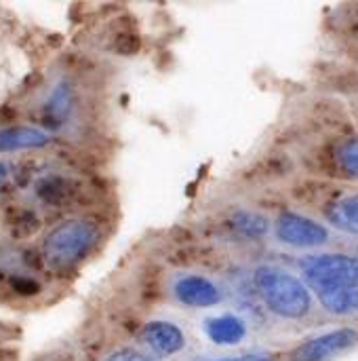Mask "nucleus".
Wrapping results in <instances>:
<instances>
[{"label": "nucleus", "mask_w": 358, "mask_h": 361, "mask_svg": "<svg viewBox=\"0 0 358 361\" xmlns=\"http://www.w3.org/2000/svg\"><path fill=\"white\" fill-rule=\"evenodd\" d=\"M255 286L266 307L283 319H302L312 309V292L287 271L262 267L255 273Z\"/></svg>", "instance_id": "obj_1"}, {"label": "nucleus", "mask_w": 358, "mask_h": 361, "mask_svg": "<svg viewBox=\"0 0 358 361\" xmlns=\"http://www.w3.org/2000/svg\"><path fill=\"white\" fill-rule=\"evenodd\" d=\"M99 241V228L84 218H72L57 224L42 243L46 262L53 269H72L82 262Z\"/></svg>", "instance_id": "obj_2"}, {"label": "nucleus", "mask_w": 358, "mask_h": 361, "mask_svg": "<svg viewBox=\"0 0 358 361\" xmlns=\"http://www.w3.org/2000/svg\"><path fill=\"white\" fill-rule=\"evenodd\" d=\"M304 279L310 292L321 288H352L358 286V258L342 254L312 256L302 262Z\"/></svg>", "instance_id": "obj_3"}, {"label": "nucleus", "mask_w": 358, "mask_h": 361, "mask_svg": "<svg viewBox=\"0 0 358 361\" xmlns=\"http://www.w3.org/2000/svg\"><path fill=\"white\" fill-rule=\"evenodd\" d=\"M274 233L281 243L293 245V247H321L329 241L327 226L295 212L281 214L276 218Z\"/></svg>", "instance_id": "obj_4"}, {"label": "nucleus", "mask_w": 358, "mask_h": 361, "mask_svg": "<svg viewBox=\"0 0 358 361\" xmlns=\"http://www.w3.org/2000/svg\"><path fill=\"white\" fill-rule=\"evenodd\" d=\"M358 332L352 328H340L329 334L317 336L304 345H300L293 351V361H327L344 351H348L352 345H357Z\"/></svg>", "instance_id": "obj_5"}, {"label": "nucleus", "mask_w": 358, "mask_h": 361, "mask_svg": "<svg viewBox=\"0 0 358 361\" xmlns=\"http://www.w3.org/2000/svg\"><path fill=\"white\" fill-rule=\"evenodd\" d=\"M141 341L148 345V349L160 357H171L179 353L186 345L184 332L169 322H150L141 330Z\"/></svg>", "instance_id": "obj_6"}, {"label": "nucleus", "mask_w": 358, "mask_h": 361, "mask_svg": "<svg viewBox=\"0 0 358 361\" xmlns=\"http://www.w3.org/2000/svg\"><path fill=\"white\" fill-rule=\"evenodd\" d=\"M175 298L192 309H209L219 302L222 294L213 281L198 275H188L175 283Z\"/></svg>", "instance_id": "obj_7"}, {"label": "nucleus", "mask_w": 358, "mask_h": 361, "mask_svg": "<svg viewBox=\"0 0 358 361\" xmlns=\"http://www.w3.org/2000/svg\"><path fill=\"white\" fill-rule=\"evenodd\" d=\"M205 334L215 345L234 347L247 336V326L236 315H222V317H211L205 322Z\"/></svg>", "instance_id": "obj_8"}, {"label": "nucleus", "mask_w": 358, "mask_h": 361, "mask_svg": "<svg viewBox=\"0 0 358 361\" xmlns=\"http://www.w3.org/2000/svg\"><path fill=\"white\" fill-rule=\"evenodd\" d=\"M51 142V135L36 127H4L0 129V152H15L27 148H42Z\"/></svg>", "instance_id": "obj_9"}, {"label": "nucleus", "mask_w": 358, "mask_h": 361, "mask_svg": "<svg viewBox=\"0 0 358 361\" xmlns=\"http://www.w3.org/2000/svg\"><path fill=\"white\" fill-rule=\"evenodd\" d=\"M312 294L333 315L358 313V286H352V288H321V290H314Z\"/></svg>", "instance_id": "obj_10"}, {"label": "nucleus", "mask_w": 358, "mask_h": 361, "mask_svg": "<svg viewBox=\"0 0 358 361\" xmlns=\"http://www.w3.org/2000/svg\"><path fill=\"white\" fill-rule=\"evenodd\" d=\"M230 222H232L236 233H241L249 239H260L270 228L268 220L260 214H253V212H236Z\"/></svg>", "instance_id": "obj_11"}, {"label": "nucleus", "mask_w": 358, "mask_h": 361, "mask_svg": "<svg viewBox=\"0 0 358 361\" xmlns=\"http://www.w3.org/2000/svg\"><path fill=\"white\" fill-rule=\"evenodd\" d=\"M329 216L340 228L358 233V195L346 197L340 203H335V207L329 212Z\"/></svg>", "instance_id": "obj_12"}, {"label": "nucleus", "mask_w": 358, "mask_h": 361, "mask_svg": "<svg viewBox=\"0 0 358 361\" xmlns=\"http://www.w3.org/2000/svg\"><path fill=\"white\" fill-rule=\"evenodd\" d=\"M338 159H340V165L344 167L346 173L358 178V140L344 144L338 152Z\"/></svg>", "instance_id": "obj_13"}, {"label": "nucleus", "mask_w": 358, "mask_h": 361, "mask_svg": "<svg viewBox=\"0 0 358 361\" xmlns=\"http://www.w3.org/2000/svg\"><path fill=\"white\" fill-rule=\"evenodd\" d=\"M106 361H154L148 355H141L139 351H133V349H120V351H114Z\"/></svg>", "instance_id": "obj_14"}, {"label": "nucleus", "mask_w": 358, "mask_h": 361, "mask_svg": "<svg viewBox=\"0 0 358 361\" xmlns=\"http://www.w3.org/2000/svg\"><path fill=\"white\" fill-rule=\"evenodd\" d=\"M213 361H270L264 355H253V353H247L243 357H232V360H213Z\"/></svg>", "instance_id": "obj_15"}]
</instances>
